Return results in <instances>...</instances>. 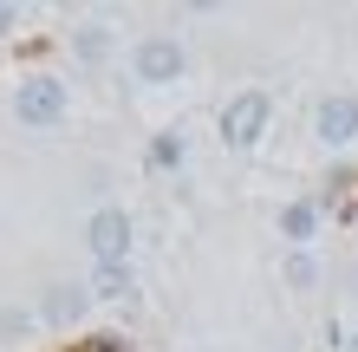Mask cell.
<instances>
[{
	"instance_id": "10",
	"label": "cell",
	"mask_w": 358,
	"mask_h": 352,
	"mask_svg": "<svg viewBox=\"0 0 358 352\" xmlns=\"http://www.w3.org/2000/svg\"><path fill=\"white\" fill-rule=\"evenodd\" d=\"M287 281H293V287H313V281H320V261H313V248H293V255H287Z\"/></svg>"
},
{
	"instance_id": "8",
	"label": "cell",
	"mask_w": 358,
	"mask_h": 352,
	"mask_svg": "<svg viewBox=\"0 0 358 352\" xmlns=\"http://www.w3.org/2000/svg\"><path fill=\"white\" fill-rule=\"evenodd\" d=\"M280 235H287L293 248H306L313 235H320V202H306V196L287 202V209H280Z\"/></svg>"
},
{
	"instance_id": "1",
	"label": "cell",
	"mask_w": 358,
	"mask_h": 352,
	"mask_svg": "<svg viewBox=\"0 0 358 352\" xmlns=\"http://www.w3.org/2000/svg\"><path fill=\"white\" fill-rule=\"evenodd\" d=\"M72 111V85L59 72H27L13 85V124H27V131H52V124H66Z\"/></svg>"
},
{
	"instance_id": "2",
	"label": "cell",
	"mask_w": 358,
	"mask_h": 352,
	"mask_svg": "<svg viewBox=\"0 0 358 352\" xmlns=\"http://www.w3.org/2000/svg\"><path fill=\"white\" fill-rule=\"evenodd\" d=\"M85 248L98 267H131V248H137V222L117 209V202H104V209L85 216Z\"/></svg>"
},
{
	"instance_id": "5",
	"label": "cell",
	"mask_w": 358,
	"mask_h": 352,
	"mask_svg": "<svg viewBox=\"0 0 358 352\" xmlns=\"http://www.w3.org/2000/svg\"><path fill=\"white\" fill-rule=\"evenodd\" d=\"M313 137L326 143V150H352L358 143V98L352 92H332L313 105Z\"/></svg>"
},
{
	"instance_id": "14",
	"label": "cell",
	"mask_w": 358,
	"mask_h": 352,
	"mask_svg": "<svg viewBox=\"0 0 358 352\" xmlns=\"http://www.w3.org/2000/svg\"><path fill=\"white\" fill-rule=\"evenodd\" d=\"M20 27V7H7V0H0V33H13Z\"/></svg>"
},
{
	"instance_id": "3",
	"label": "cell",
	"mask_w": 358,
	"mask_h": 352,
	"mask_svg": "<svg viewBox=\"0 0 358 352\" xmlns=\"http://www.w3.org/2000/svg\"><path fill=\"white\" fill-rule=\"evenodd\" d=\"M182 72H189V46L176 33H143L131 46V78L137 85H176Z\"/></svg>"
},
{
	"instance_id": "4",
	"label": "cell",
	"mask_w": 358,
	"mask_h": 352,
	"mask_svg": "<svg viewBox=\"0 0 358 352\" xmlns=\"http://www.w3.org/2000/svg\"><path fill=\"white\" fill-rule=\"evenodd\" d=\"M267 118H273V98H267L261 85L235 92V98L222 105V143H228V150H255V143L267 137Z\"/></svg>"
},
{
	"instance_id": "7",
	"label": "cell",
	"mask_w": 358,
	"mask_h": 352,
	"mask_svg": "<svg viewBox=\"0 0 358 352\" xmlns=\"http://www.w3.org/2000/svg\"><path fill=\"white\" fill-rule=\"evenodd\" d=\"M111 27H104V20H85V27H72V59L78 66H104V59H111Z\"/></svg>"
},
{
	"instance_id": "6",
	"label": "cell",
	"mask_w": 358,
	"mask_h": 352,
	"mask_svg": "<svg viewBox=\"0 0 358 352\" xmlns=\"http://www.w3.org/2000/svg\"><path fill=\"white\" fill-rule=\"evenodd\" d=\"M85 314H92V287H78V281H59L39 294V320L46 326H78Z\"/></svg>"
},
{
	"instance_id": "11",
	"label": "cell",
	"mask_w": 358,
	"mask_h": 352,
	"mask_svg": "<svg viewBox=\"0 0 358 352\" xmlns=\"http://www.w3.org/2000/svg\"><path fill=\"white\" fill-rule=\"evenodd\" d=\"M176 163H182V137L163 131V137L150 143V170H176Z\"/></svg>"
},
{
	"instance_id": "15",
	"label": "cell",
	"mask_w": 358,
	"mask_h": 352,
	"mask_svg": "<svg viewBox=\"0 0 358 352\" xmlns=\"http://www.w3.org/2000/svg\"><path fill=\"white\" fill-rule=\"evenodd\" d=\"M345 352H358V333H352V339H345Z\"/></svg>"
},
{
	"instance_id": "12",
	"label": "cell",
	"mask_w": 358,
	"mask_h": 352,
	"mask_svg": "<svg viewBox=\"0 0 358 352\" xmlns=\"http://www.w3.org/2000/svg\"><path fill=\"white\" fill-rule=\"evenodd\" d=\"M27 326H33L27 314H0V339H20V333H27Z\"/></svg>"
},
{
	"instance_id": "13",
	"label": "cell",
	"mask_w": 358,
	"mask_h": 352,
	"mask_svg": "<svg viewBox=\"0 0 358 352\" xmlns=\"http://www.w3.org/2000/svg\"><path fill=\"white\" fill-rule=\"evenodd\" d=\"M92 352H124V339H117V333H98V339H92Z\"/></svg>"
},
{
	"instance_id": "9",
	"label": "cell",
	"mask_w": 358,
	"mask_h": 352,
	"mask_svg": "<svg viewBox=\"0 0 358 352\" xmlns=\"http://www.w3.org/2000/svg\"><path fill=\"white\" fill-rule=\"evenodd\" d=\"M131 294H137L131 267H92V300H131Z\"/></svg>"
}]
</instances>
